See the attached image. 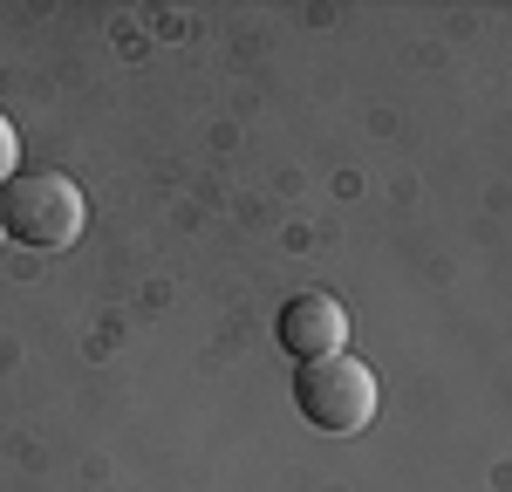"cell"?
<instances>
[{
    "label": "cell",
    "mask_w": 512,
    "mask_h": 492,
    "mask_svg": "<svg viewBox=\"0 0 512 492\" xmlns=\"http://www.w3.org/2000/svg\"><path fill=\"white\" fill-rule=\"evenodd\" d=\"M0 226H7L21 246H41V253L76 246L82 240L76 178H62V171H21V178L0 192Z\"/></svg>",
    "instance_id": "1"
},
{
    "label": "cell",
    "mask_w": 512,
    "mask_h": 492,
    "mask_svg": "<svg viewBox=\"0 0 512 492\" xmlns=\"http://www.w3.org/2000/svg\"><path fill=\"white\" fill-rule=\"evenodd\" d=\"M0 233H7V226H0Z\"/></svg>",
    "instance_id": "5"
},
{
    "label": "cell",
    "mask_w": 512,
    "mask_h": 492,
    "mask_svg": "<svg viewBox=\"0 0 512 492\" xmlns=\"http://www.w3.org/2000/svg\"><path fill=\"white\" fill-rule=\"evenodd\" d=\"M14 164H21V137H14V123H7V110H0V192H7V185L21 178Z\"/></svg>",
    "instance_id": "4"
},
{
    "label": "cell",
    "mask_w": 512,
    "mask_h": 492,
    "mask_svg": "<svg viewBox=\"0 0 512 492\" xmlns=\"http://www.w3.org/2000/svg\"><path fill=\"white\" fill-rule=\"evenodd\" d=\"M274 335H280V349L294 356V363H321V356H342L349 349V308L335 301V294H294L287 308H280V322H274Z\"/></svg>",
    "instance_id": "3"
},
{
    "label": "cell",
    "mask_w": 512,
    "mask_h": 492,
    "mask_svg": "<svg viewBox=\"0 0 512 492\" xmlns=\"http://www.w3.org/2000/svg\"><path fill=\"white\" fill-rule=\"evenodd\" d=\"M294 404H301V417L315 431L349 438V431H362L376 417V376H369V363H355V356H321V363L294 369Z\"/></svg>",
    "instance_id": "2"
}]
</instances>
